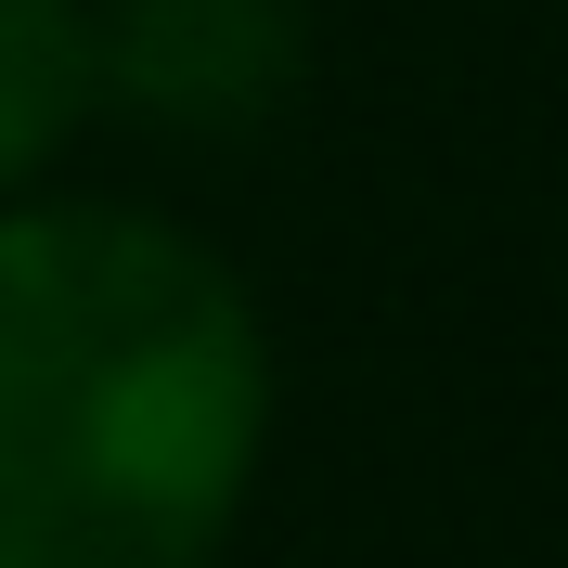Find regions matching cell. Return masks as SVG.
Instances as JSON below:
<instances>
[{"instance_id": "6da1fadb", "label": "cell", "mask_w": 568, "mask_h": 568, "mask_svg": "<svg viewBox=\"0 0 568 568\" xmlns=\"http://www.w3.org/2000/svg\"><path fill=\"white\" fill-rule=\"evenodd\" d=\"M272 414V311L194 220L0 194V568H220Z\"/></svg>"}, {"instance_id": "7a4b0ae2", "label": "cell", "mask_w": 568, "mask_h": 568, "mask_svg": "<svg viewBox=\"0 0 568 568\" xmlns=\"http://www.w3.org/2000/svg\"><path fill=\"white\" fill-rule=\"evenodd\" d=\"M91 91L155 142H246L311 91V0H91Z\"/></svg>"}, {"instance_id": "3957f363", "label": "cell", "mask_w": 568, "mask_h": 568, "mask_svg": "<svg viewBox=\"0 0 568 568\" xmlns=\"http://www.w3.org/2000/svg\"><path fill=\"white\" fill-rule=\"evenodd\" d=\"M91 116V0H0V194H39Z\"/></svg>"}]
</instances>
